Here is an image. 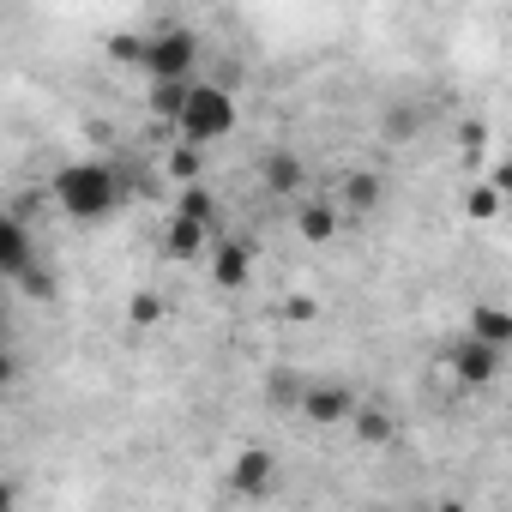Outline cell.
<instances>
[{
  "label": "cell",
  "mask_w": 512,
  "mask_h": 512,
  "mask_svg": "<svg viewBox=\"0 0 512 512\" xmlns=\"http://www.w3.org/2000/svg\"><path fill=\"white\" fill-rule=\"evenodd\" d=\"M55 205H61L67 217H79V223H103V217L121 205V175H115V163L85 157V163L55 169Z\"/></svg>",
  "instance_id": "obj_1"
},
{
  "label": "cell",
  "mask_w": 512,
  "mask_h": 512,
  "mask_svg": "<svg viewBox=\"0 0 512 512\" xmlns=\"http://www.w3.org/2000/svg\"><path fill=\"white\" fill-rule=\"evenodd\" d=\"M235 121H241V109H235V97H229V85H187V103H181V115H175V133L187 139V145H217V139H229L235 133Z\"/></svg>",
  "instance_id": "obj_2"
},
{
  "label": "cell",
  "mask_w": 512,
  "mask_h": 512,
  "mask_svg": "<svg viewBox=\"0 0 512 512\" xmlns=\"http://www.w3.org/2000/svg\"><path fill=\"white\" fill-rule=\"evenodd\" d=\"M199 67V37L187 25H157L151 43H145V79H193Z\"/></svg>",
  "instance_id": "obj_3"
},
{
  "label": "cell",
  "mask_w": 512,
  "mask_h": 512,
  "mask_svg": "<svg viewBox=\"0 0 512 512\" xmlns=\"http://www.w3.org/2000/svg\"><path fill=\"white\" fill-rule=\"evenodd\" d=\"M446 368H452V380L458 386H488L494 374H500V344H488V338H464V344H452L446 350Z\"/></svg>",
  "instance_id": "obj_4"
},
{
  "label": "cell",
  "mask_w": 512,
  "mask_h": 512,
  "mask_svg": "<svg viewBox=\"0 0 512 512\" xmlns=\"http://www.w3.org/2000/svg\"><path fill=\"white\" fill-rule=\"evenodd\" d=\"M356 404H362V398H356L350 386L320 380V386H308V392H302V404H296V410H302L314 428H338V422H350V416H356Z\"/></svg>",
  "instance_id": "obj_5"
},
{
  "label": "cell",
  "mask_w": 512,
  "mask_h": 512,
  "mask_svg": "<svg viewBox=\"0 0 512 512\" xmlns=\"http://www.w3.org/2000/svg\"><path fill=\"white\" fill-rule=\"evenodd\" d=\"M229 482H235V494H272V482H278V458H272L266 446H241L235 464H229Z\"/></svg>",
  "instance_id": "obj_6"
},
{
  "label": "cell",
  "mask_w": 512,
  "mask_h": 512,
  "mask_svg": "<svg viewBox=\"0 0 512 512\" xmlns=\"http://www.w3.org/2000/svg\"><path fill=\"white\" fill-rule=\"evenodd\" d=\"M380 199H386V187H380V175H374V169H350V175L338 181V205H344L350 217L380 211Z\"/></svg>",
  "instance_id": "obj_7"
},
{
  "label": "cell",
  "mask_w": 512,
  "mask_h": 512,
  "mask_svg": "<svg viewBox=\"0 0 512 512\" xmlns=\"http://www.w3.org/2000/svg\"><path fill=\"white\" fill-rule=\"evenodd\" d=\"M247 272H253V247H247V241H223V247L211 253V284H217V290H241Z\"/></svg>",
  "instance_id": "obj_8"
},
{
  "label": "cell",
  "mask_w": 512,
  "mask_h": 512,
  "mask_svg": "<svg viewBox=\"0 0 512 512\" xmlns=\"http://www.w3.org/2000/svg\"><path fill=\"white\" fill-rule=\"evenodd\" d=\"M205 235H211V223H205V217L175 211V217H169V235H163L169 260H199V253H205Z\"/></svg>",
  "instance_id": "obj_9"
},
{
  "label": "cell",
  "mask_w": 512,
  "mask_h": 512,
  "mask_svg": "<svg viewBox=\"0 0 512 512\" xmlns=\"http://www.w3.org/2000/svg\"><path fill=\"white\" fill-rule=\"evenodd\" d=\"M0 272H7V278H25V272H37V266H31V229H25L19 217H7V223H0Z\"/></svg>",
  "instance_id": "obj_10"
},
{
  "label": "cell",
  "mask_w": 512,
  "mask_h": 512,
  "mask_svg": "<svg viewBox=\"0 0 512 512\" xmlns=\"http://www.w3.org/2000/svg\"><path fill=\"white\" fill-rule=\"evenodd\" d=\"M338 217H344V205H332V199H308L302 211H296V229H302V241H332L338 235Z\"/></svg>",
  "instance_id": "obj_11"
},
{
  "label": "cell",
  "mask_w": 512,
  "mask_h": 512,
  "mask_svg": "<svg viewBox=\"0 0 512 512\" xmlns=\"http://www.w3.org/2000/svg\"><path fill=\"white\" fill-rule=\"evenodd\" d=\"M470 332L506 350V344H512V308H500V302H476V308H470Z\"/></svg>",
  "instance_id": "obj_12"
},
{
  "label": "cell",
  "mask_w": 512,
  "mask_h": 512,
  "mask_svg": "<svg viewBox=\"0 0 512 512\" xmlns=\"http://www.w3.org/2000/svg\"><path fill=\"white\" fill-rule=\"evenodd\" d=\"M187 85H193V79H151V115L175 127V115H181V103H187Z\"/></svg>",
  "instance_id": "obj_13"
},
{
  "label": "cell",
  "mask_w": 512,
  "mask_h": 512,
  "mask_svg": "<svg viewBox=\"0 0 512 512\" xmlns=\"http://www.w3.org/2000/svg\"><path fill=\"white\" fill-rule=\"evenodd\" d=\"M302 175H308V169H302L296 151H272V157H266V187H272V193H296Z\"/></svg>",
  "instance_id": "obj_14"
},
{
  "label": "cell",
  "mask_w": 512,
  "mask_h": 512,
  "mask_svg": "<svg viewBox=\"0 0 512 512\" xmlns=\"http://www.w3.org/2000/svg\"><path fill=\"white\" fill-rule=\"evenodd\" d=\"M350 428L368 440V446H386L392 440V416L380 410V404H356V416H350Z\"/></svg>",
  "instance_id": "obj_15"
},
{
  "label": "cell",
  "mask_w": 512,
  "mask_h": 512,
  "mask_svg": "<svg viewBox=\"0 0 512 512\" xmlns=\"http://www.w3.org/2000/svg\"><path fill=\"white\" fill-rule=\"evenodd\" d=\"M500 205H506V193H500V187H494L488 175H482V181H476V187L464 193V211H470L476 223H488V217H500Z\"/></svg>",
  "instance_id": "obj_16"
},
{
  "label": "cell",
  "mask_w": 512,
  "mask_h": 512,
  "mask_svg": "<svg viewBox=\"0 0 512 512\" xmlns=\"http://www.w3.org/2000/svg\"><path fill=\"white\" fill-rule=\"evenodd\" d=\"M145 43H151V31H115V37H109V61L145 67Z\"/></svg>",
  "instance_id": "obj_17"
},
{
  "label": "cell",
  "mask_w": 512,
  "mask_h": 512,
  "mask_svg": "<svg viewBox=\"0 0 512 512\" xmlns=\"http://www.w3.org/2000/svg\"><path fill=\"white\" fill-rule=\"evenodd\" d=\"M199 151H205V145H187V139H181V145L163 157V169H169V175L187 187V181H199V169H205V157H199Z\"/></svg>",
  "instance_id": "obj_18"
},
{
  "label": "cell",
  "mask_w": 512,
  "mask_h": 512,
  "mask_svg": "<svg viewBox=\"0 0 512 512\" xmlns=\"http://www.w3.org/2000/svg\"><path fill=\"white\" fill-rule=\"evenodd\" d=\"M175 211H187V217H205V223H211V217H217V199H211L199 181H187V187H181V199H175Z\"/></svg>",
  "instance_id": "obj_19"
},
{
  "label": "cell",
  "mask_w": 512,
  "mask_h": 512,
  "mask_svg": "<svg viewBox=\"0 0 512 512\" xmlns=\"http://www.w3.org/2000/svg\"><path fill=\"white\" fill-rule=\"evenodd\" d=\"M127 320H133V326H157V320H163V302H157L151 290H139V296L127 302Z\"/></svg>",
  "instance_id": "obj_20"
},
{
  "label": "cell",
  "mask_w": 512,
  "mask_h": 512,
  "mask_svg": "<svg viewBox=\"0 0 512 512\" xmlns=\"http://www.w3.org/2000/svg\"><path fill=\"white\" fill-rule=\"evenodd\" d=\"M458 145H464V157L476 163V151L488 145V127H476V121H464V127H458Z\"/></svg>",
  "instance_id": "obj_21"
},
{
  "label": "cell",
  "mask_w": 512,
  "mask_h": 512,
  "mask_svg": "<svg viewBox=\"0 0 512 512\" xmlns=\"http://www.w3.org/2000/svg\"><path fill=\"white\" fill-rule=\"evenodd\" d=\"M266 392H272L278 404H302V386H296V380H284V374H272V386H266Z\"/></svg>",
  "instance_id": "obj_22"
},
{
  "label": "cell",
  "mask_w": 512,
  "mask_h": 512,
  "mask_svg": "<svg viewBox=\"0 0 512 512\" xmlns=\"http://www.w3.org/2000/svg\"><path fill=\"white\" fill-rule=\"evenodd\" d=\"M386 133H392V139H410V133H416V115H410V109H398V115L386 121Z\"/></svg>",
  "instance_id": "obj_23"
},
{
  "label": "cell",
  "mask_w": 512,
  "mask_h": 512,
  "mask_svg": "<svg viewBox=\"0 0 512 512\" xmlns=\"http://www.w3.org/2000/svg\"><path fill=\"white\" fill-rule=\"evenodd\" d=\"M284 314H290V320H314V314H320V308H314V302H308V296H290V302H284Z\"/></svg>",
  "instance_id": "obj_24"
},
{
  "label": "cell",
  "mask_w": 512,
  "mask_h": 512,
  "mask_svg": "<svg viewBox=\"0 0 512 512\" xmlns=\"http://www.w3.org/2000/svg\"><path fill=\"white\" fill-rule=\"evenodd\" d=\"M488 181H494V187L512 199V157H506V163H494V169H488Z\"/></svg>",
  "instance_id": "obj_25"
}]
</instances>
